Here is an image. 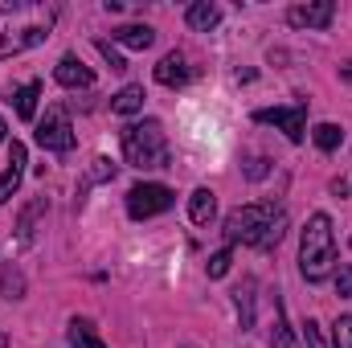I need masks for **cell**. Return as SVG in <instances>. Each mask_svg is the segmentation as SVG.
<instances>
[{"label":"cell","mask_w":352,"mask_h":348,"mask_svg":"<svg viewBox=\"0 0 352 348\" xmlns=\"http://www.w3.org/2000/svg\"><path fill=\"white\" fill-rule=\"evenodd\" d=\"M58 25V4L54 0H21L0 8V58L25 54L41 45Z\"/></svg>","instance_id":"obj_1"},{"label":"cell","mask_w":352,"mask_h":348,"mask_svg":"<svg viewBox=\"0 0 352 348\" xmlns=\"http://www.w3.org/2000/svg\"><path fill=\"white\" fill-rule=\"evenodd\" d=\"M230 246H254V250H270L283 242L287 234V209L274 201H254V205H238L226 213L221 226Z\"/></svg>","instance_id":"obj_2"},{"label":"cell","mask_w":352,"mask_h":348,"mask_svg":"<svg viewBox=\"0 0 352 348\" xmlns=\"http://www.w3.org/2000/svg\"><path fill=\"white\" fill-rule=\"evenodd\" d=\"M336 230H332V217L328 213H311L307 217V230H303V242H299V270L307 283H324L332 270H336Z\"/></svg>","instance_id":"obj_3"},{"label":"cell","mask_w":352,"mask_h":348,"mask_svg":"<svg viewBox=\"0 0 352 348\" xmlns=\"http://www.w3.org/2000/svg\"><path fill=\"white\" fill-rule=\"evenodd\" d=\"M123 160L140 173H156V168H168V135H164V123L160 119H144V123H131L123 131Z\"/></svg>","instance_id":"obj_4"},{"label":"cell","mask_w":352,"mask_h":348,"mask_svg":"<svg viewBox=\"0 0 352 348\" xmlns=\"http://www.w3.org/2000/svg\"><path fill=\"white\" fill-rule=\"evenodd\" d=\"M33 140L45 148V152H58V156H66L70 148H74V123H70V115L62 111V107H50L45 111V119H37V131H33Z\"/></svg>","instance_id":"obj_5"},{"label":"cell","mask_w":352,"mask_h":348,"mask_svg":"<svg viewBox=\"0 0 352 348\" xmlns=\"http://www.w3.org/2000/svg\"><path fill=\"white\" fill-rule=\"evenodd\" d=\"M176 205V193L168 184H135L131 193H127V213L135 217V221H148V217H156V213H168Z\"/></svg>","instance_id":"obj_6"},{"label":"cell","mask_w":352,"mask_h":348,"mask_svg":"<svg viewBox=\"0 0 352 348\" xmlns=\"http://www.w3.org/2000/svg\"><path fill=\"white\" fill-rule=\"evenodd\" d=\"M254 123H270V127H278L291 144H303V131H307V102H291V107H266V111H254Z\"/></svg>","instance_id":"obj_7"},{"label":"cell","mask_w":352,"mask_h":348,"mask_svg":"<svg viewBox=\"0 0 352 348\" xmlns=\"http://www.w3.org/2000/svg\"><path fill=\"white\" fill-rule=\"evenodd\" d=\"M332 17H336V4H332V0H320V4H295V8H287V21H291L295 29H324V25H332Z\"/></svg>","instance_id":"obj_8"},{"label":"cell","mask_w":352,"mask_h":348,"mask_svg":"<svg viewBox=\"0 0 352 348\" xmlns=\"http://www.w3.org/2000/svg\"><path fill=\"white\" fill-rule=\"evenodd\" d=\"M54 78H58L66 90H90L94 87V74H90V66H82L78 54H66V58L54 66Z\"/></svg>","instance_id":"obj_9"},{"label":"cell","mask_w":352,"mask_h":348,"mask_svg":"<svg viewBox=\"0 0 352 348\" xmlns=\"http://www.w3.org/2000/svg\"><path fill=\"white\" fill-rule=\"evenodd\" d=\"M21 176H25V144H8V168L0 173V205L16 193V184H21Z\"/></svg>","instance_id":"obj_10"},{"label":"cell","mask_w":352,"mask_h":348,"mask_svg":"<svg viewBox=\"0 0 352 348\" xmlns=\"http://www.w3.org/2000/svg\"><path fill=\"white\" fill-rule=\"evenodd\" d=\"M188 78H192V70H188L184 54H164L160 58V66H156V83L160 87H184Z\"/></svg>","instance_id":"obj_11"},{"label":"cell","mask_w":352,"mask_h":348,"mask_svg":"<svg viewBox=\"0 0 352 348\" xmlns=\"http://www.w3.org/2000/svg\"><path fill=\"white\" fill-rule=\"evenodd\" d=\"M184 21H188V29H197V33H209V29H217V21H221V8H217V4H209V0H192V4L184 8Z\"/></svg>","instance_id":"obj_12"},{"label":"cell","mask_w":352,"mask_h":348,"mask_svg":"<svg viewBox=\"0 0 352 348\" xmlns=\"http://www.w3.org/2000/svg\"><path fill=\"white\" fill-rule=\"evenodd\" d=\"M119 45H127V50H148L152 41H156V29L152 25H123V29H115L111 33Z\"/></svg>","instance_id":"obj_13"},{"label":"cell","mask_w":352,"mask_h":348,"mask_svg":"<svg viewBox=\"0 0 352 348\" xmlns=\"http://www.w3.org/2000/svg\"><path fill=\"white\" fill-rule=\"evenodd\" d=\"M213 213H217V197H213L209 188H197V193L188 197V217H192L197 226H209Z\"/></svg>","instance_id":"obj_14"},{"label":"cell","mask_w":352,"mask_h":348,"mask_svg":"<svg viewBox=\"0 0 352 348\" xmlns=\"http://www.w3.org/2000/svg\"><path fill=\"white\" fill-rule=\"evenodd\" d=\"M254 279H242V287L234 291V303H238V316H242V332L254 328Z\"/></svg>","instance_id":"obj_15"},{"label":"cell","mask_w":352,"mask_h":348,"mask_svg":"<svg viewBox=\"0 0 352 348\" xmlns=\"http://www.w3.org/2000/svg\"><path fill=\"white\" fill-rule=\"evenodd\" d=\"M66 336H70V345H74V348H107V345H102V336L94 332V324L82 320V316H74V320H70V332H66Z\"/></svg>","instance_id":"obj_16"},{"label":"cell","mask_w":352,"mask_h":348,"mask_svg":"<svg viewBox=\"0 0 352 348\" xmlns=\"http://www.w3.org/2000/svg\"><path fill=\"white\" fill-rule=\"evenodd\" d=\"M45 209H50V201H45V197H37V201L21 213V221H16L21 242H33V238H37V217H45Z\"/></svg>","instance_id":"obj_17"},{"label":"cell","mask_w":352,"mask_h":348,"mask_svg":"<svg viewBox=\"0 0 352 348\" xmlns=\"http://www.w3.org/2000/svg\"><path fill=\"white\" fill-rule=\"evenodd\" d=\"M12 98H16V102H12V107H16V115H21V119H33V115H37V98H41V83H37V78H29L25 87L12 94Z\"/></svg>","instance_id":"obj_18"},{"label":"cell","mask_w":352,"mask_h":348,"mask_svg":"<svg viewBox=\"0 0 352 348\" xmlns=\"http://www.w3.org/2000/svg\"><path fill=\"white\" fill-rule=\"evenodd\" d=\"M111 111L115 115H135V111H144V87H123L115 98H111Z\"/></svg>","instance_id":"obj_19"},{"label":"cell","mask_w":352,"mask_h":348,"mask_svg":"<svg viewBox=\"0 0 352 348\" xmlns=\"http://www.w3.org/2000/svg\"><path fill=\"white\" fill-rule=\"evenodd\" d=\"M270 348H295V336L287 328V316H283V299L274 295V328H270Z\"/></svg>","instance_id":"obj_20"},{"label":"cell","mask_w":352,"mask_h":348,"mask_svg":"<svg viewBox=\"0 0 352 348\" xmlns=\"http://www.w3.org/2000/svg\"><path fill=\"white\" fill-rule=\"evenodd\" d=\"M311 140H316L320 152H336V148H340V127H336V123H320V127L311 131Z\"/></svg>","instance_id":"obj_21"},{"label":"cell","mask_w":352,"mask_h":348,"mask_svg":"<svg viewBox=\"0 0 352 348\" xmlns=\"http://www.w3.org/2000/svg\"><path fill=\"white\" fill-rule=\"evenodd\" d=\"M111 176H115V164H111V160H102V156H98V160H94V164H90L87 180H82V188H78V201H82V193H87L90 184H98V180H111Z\"/></svg>","instance_id":"obj_22"},{"label":"cell","mask_w":352,"mask_h":348,"mask_svg":"<svg viewBox=\"0 0 352 348\" xmlns=\"http://www.w3.org/2000/svg\"><path fill=\"white\" fill-rule=\"evenodd\" d=\"M0 287H4L8 299H21V295H25V279H21V270H16V266H4V270H0Z\"/></svg>","instance_id":"obj_23"},{"label":"cell","mask_w":352,"mask_h":348,"mask_svg":"<svg viewBox=\"0 0 352 348\" xmlns=\"http://www.w3.org/2000/svg\"><path fill=\"white\" fill-rule=\"evenodd\" d=\"M332 345L336 348H352V316H340L332 324Z\"/></svg>","instance_id":"obj_24"},{"label":"cell","mask_w":352,"mask_h":348,"mask_svg":"<svg viewBox=\"0 0 352 348\" xmlns=\"http://www.w3.org/2000/svg\"><path fill=\"white\" fill-rule=\"evenodd\" d=\"M94 45H98V54L107 58V66H111V70H119V74L127 70V58H123V54H119V50H115L111 41H94Z\"/></svg>","instance_id":"obj_25"},{"label":"cell","mask_w":352,"mask_h":348,"mask_svg":"<svg viewBox=\"0 0 352 348\" xmlns=\"http://www.w3.org/2000/svg\"><path fill=\"white\" fill-rule=\"evenodd\" d=\"M230 262H234V250H230V246H226V250H217V254L209 259V266H205V270H209V279H221V274L230 270Z\"/></svg>","instance_id":"obj_26"},{"label":"cell","mask_w":352,"mask_h":348,"mask_svg":"<svg viewBox=\"0 0 352 348\" xmlns=\"http://www.w3.org/2000/svg\"><path fill=\"white\" fill-rule=\"evenodd\" d=\"M303 340H307V348H328V345H324V332H320V324H316V320H307V324H303Z\"/></svg>","instance_id":"obj_27"},{"label":"cell","mask_w":352,"mask_h":348,"mask_svg":"<svg viewBox=\"0 0 352 348\" xmlns=\"http://www.w3.org/2000/svg\"><path fill=\"white\" fill-rule=\"evenodd\" d=\"M336 295H344V299L352 295V266H340L336 270Z\"/></svg>","instance_id":"obj_28"},{"label":"cell","mask_w":352,"mask_h":348,"mask_svg":"<svg viewBox=\"0 0 352 348\" xmlns=\"http://www.w3.org/2000/svg\"><path fill=\"white\" fill-rule=\"evenodd\" d=\"M266 164H270V160H263V156H254V160H250V164H246V176H250V180H263V176L270 173V168H266Z\"/></svg>","instance_id":"obj_29"},{"label":"cell","mask_w":352,"mask_h":348,"mask_svg":"<svg viewBox=\"0 0 352 348\" xmlns=\"http://www.w3.org/2000/svg\"><path fill=\"white\" fill-rule=\"evenodd\" d=\"M340 74H344V78L352 83V62H344V66H340Z\"/></svg>","instance_id":"obj_30"},{"label":"cell","mask_w":352,"mask_h":348,"mask_svg":"<svg viewBox=\"0 0 352 348\" xmlns=\"http://www.w3.org/2000/svg\"><path fill=\"white\" fill-rule=\"evenodd\" d=\"M4 135H8V127H4V119H0V144H4Z\"/></svg>","instance_id":"obj_31"},{"label":"cell","mask_w":352,"mask_h":348,"mask_svg":"<svg viewBox=\"0 0 352 348\" xmlns=\"http://www.w3.org/2000/svg\"><path fill=\"white\" fill-rule=\"evenodd\" d=\"M0 348H8V336H4V332H0Z\"/></svg>","instance_id":"obj_32"}]
</instances>
